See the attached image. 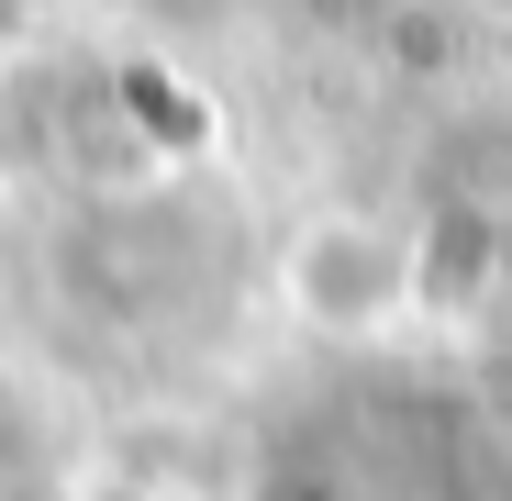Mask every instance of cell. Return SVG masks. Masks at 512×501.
Masks as SVG:
<instances>
[{"label": "cell", "instance_id": "obj_1", "mask_svg": "<svg viewBox=\"0 0 512 501\" xmlns=\"http://www.w3.org/2000/svg\"><path fill=\"white\" fill-rule=\"evenodd\" d=\"M279 290L312 334H379L412 301V245L379 212H312L279 257Z\"/></svg>", "mask_w": 512, "mask_h": 501}]
</instances>
